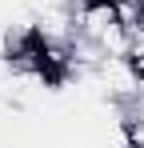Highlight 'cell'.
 I'll use <instances>...</instances> for the list:
<instances>
[{"instance_id": "obj_1", "label": "cell", "mask_w": 144, "mask_h": 148, "mask_svg": "<svg viewBox=\"0 0 144 148\" xmlns=\"http://www.w3.org/2000/svg\"><path fill=\"white\" fill-rule=\"evenodd\" d=\"M136 4H140V8H144V0H136Z\"/></svg>"}]
</instances>
